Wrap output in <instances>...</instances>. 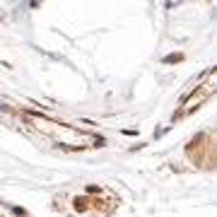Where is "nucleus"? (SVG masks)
<instances>
[{
	"label": "nucleus",
	"mask_w": 217,
	"mask_h": 217,
	"mask_svg": "<svg viewBox=\"0 0 217 217\" xmlns=\"http://www.w3.org/2000/svg\"><path fill=\"white\" fill-rule=\"evenodd\" d=\"M84 203H87V200H84V198H77V200H75V208H77V210H84V208H87Z\"/></svg>",
	"instance_id": "1"
},
{
	"label": "nucleus",
	"mask_w": 217,
	"mask_h": 217,
	"mask_svg": "<svg viewBox=\"0 0 217 217\" xmlns=\"http://www.w3.org/2000/svg\"><path fill=\"white\" fill-rule=\"evenodd\" d=\"M174 60H181V53H176V56H169L167 63H174Z\"/></svg>",
	"instance_id": "2"
}]
</instances>
